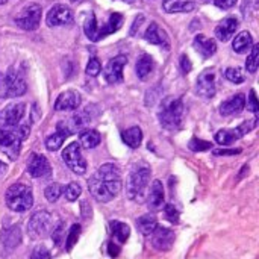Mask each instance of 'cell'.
<instances>
[{
  "instance_id": "b9f144b4",
  "label": "cell",
  "mask_w": 259,
  "mask_h": 259,
  "mask_svg": "<svg viewBox=\"0 0 259 259\" xmlns=\"http://www.w3.org/2000/svg\"><path fill=\"white\" fill-rule=\"evenodd\" d=\"M164 211H165V217L170 223H173V225L179 223V211L173 205H167Z\"/></svg>"
},
{
  "instance_id": "11a10c76",
  "label": "cell",
  "mask_w": 259,
  "mask_h": 259,
  "mask_svg": "<svg viewBox=\"0 0 259 259\" xmlns=\"http://www.w3.org/2000/svg\"><path fill=\"white\" fill-rule=\"evenodd\" d=\"M123 2H129V3H131V2H134V0H123Z\"/></svg>"
},
{
  "instance_id": "74e56055",
  "label": "cell",
  "mask_w": 259,
  "mask_h": 259,
  "mask_svg": "<svg viewBox=\"0 0 259 259\" xmlns=\"http://www.w3.org/2000/svg\"><path fill=\"white\" fill-rule=\"evenodd\" d=\"M79 234H80V226L79 225H73L68 235H67V241H65V246H67V252H70L73 249V246L77 243L79 240Z\"/></svg>"
},
{
  "instance_id": "d4e9b609",
  "label": "cell",
  "mask_w": 259,
  "mask_h": 259,
  "mask_svg": "<svg viewBox=\"0 0 259 259\" xmlns=\"http://www.w3.org/2000/svg\"><path fill=\"white\" fill-rule=\"evenodd\" d=\"M162 8L168 14L176 12H191L196 8V3L193 0H164Z\"/></svg>"
},
{
  "instance_id": "ee69618b",
  "label": "cell",
  "mask_w": 259,
  "mask_h": 259,
  "mask_svg": "<svg viewBox=\"0 0 259 259\" xmlns=\"http://www.w3.org/2000/svg\"><path fill=\"white\" fill-rule=\"evenodd\" d=\"M247 109L253 114H258L259 111V103L258 99H256V93L255 90H250V94H249V100H247Z\"/></svg>"
},
{
  "instance_id": "5bb4252c",
  "label": "cell",
  "mask_w": 259,
  "mask_h": 259,
  "mask_svg": "<svg viewBox=\"0 0 259 259\" xmlns=\"http://www.w3.org/2000/svg\"><path fill=\"white\" fill-rule=\"evenodd\" d=\"M149 237L152 240V246L159 252L170 250L175 243V232L171 229H167L162 226H156V229Z\"/></svg>"
},
{
  "instance_id": "52a82bcc",
  "label": "cell",
  "mask_w": 259,
  "mask_h": 259,
  "mask_svg": "<svg viewBox=\"0 0 259 259\" xmlns=\"http://www.w3.org/2000/svg\"><path fill=\"white\" fill-rule=\"evenodd\" d=\"M39 21H41V6L38 3L26 5L15 17L17 26H20L24 30H35L39 26Z\"/></svg>"
},
{
  "instance_id": "7dc6e473",
  "label": "cell",
  "mask_w": 259,
  "mask_h": 259,
  "mask_svg": "<svg viewBox=\"0 0 259 259\" xmlns=\"http://www.w3.org/2000/svg\"><path fill=\"white\" fill-rule=\"evenodd\" d=\"M17 134H18V137H20L21 140L27 138V137H29V134H30V126H29V123L20 124V126H18V129H17Z\"/></svg>"
},
{
  "instance_id": "7c38bea8",
  "label": "cell",
  "mask_w": 259,
  "mask_h": 259,
  "mask_svg": "<svg viewBox=\"0 0 259 259\" xmlns=\"http://www.w3.org/2000/svg\"><path fill=\"white\" fill-rule=\"evenodd\" d=\"M127 64V58L124 55H118L115 58H112L106 67L103 68V77L108 83L115 85L123 82V68Z\"/></svg>"
},
{
  "instance_id": "f35d334b",
  "label": "cell",
  "mask_w": 259,
  "mask_h": 259,
  "mask_svg": "<svg viewBox=\"0 0 259 259\" xmlns=\"http://www.w3.org/2000/svg\"><path fill=\"white\" fill-rule=\"evenodd\" d=\"M102 71V64L97 58H90L88 64H87V74L91 77H97Z\"/></svg>"
},
{
  "instance_id": "db71d44e",
  "label": "cell",
  "mask_w": 259,
  "mask_h": 259,
  "mask_svg": "<svg viewBox=\"0 0 259 259\" xmlns=\"http://www.w3.org/2000/svg\"><path fill=\"white\" fill-rule=\"evenodd\" d=\"M8 0H0V5H3V3H6Z\"/></svg>"
},
{
  "instance_id": "f546056e",
  "label": "cell",
  "mask_w": 259,
  "mask_h": 259,
  "mask_svg": "<svg viewBox=\"0 0 259 259\" xmlns=\"http://www.w3.org/2000/svg\"><path fill=\"white\" fill-rule=\"evenodd\" d=\"M156 226H158V222H156V219H155L153 215H150V214L141 215V217L137 220V228H138V231H140L143 235H146V237H149V235L156 229Z\"/></svg>"
},
{
  "instance_id": "277c9868",
  "label": "cell",
  "mask_w": 259,
  "mask_h": 259,
  "mask_svg": "<svg viewBox=\"0 0 259 259\" xmlns=\"http://www.w3.org/2000/svg\"><path fill=\"white\" fill-rule=\"evenodd\" d=\"M6 206L14 212H26L33 205V194L30 187L24 184H14L5 193Z\"/></svg>"
},
{
  "instance_id": "f1b7e54d",
  "label": "cell",
  "mask_w": 259,
  "mask_h": 259,
  "mask_svg": "<svg viewBox=\"0 0 259 259\" xmlns=\"http://www.w3.org/2000/svg\"><path fill=\"white\" fill-rule=\"evenodd\" d=\"M79 140H80V146L83 149H94L100 144V134L94 129H87V131H82L80 135H79Z\"/></svg>"
},
{
  "instance_id": "603a6c76",
  "label": "cell",
  "mask_w": 259,
  "mask_h": 259,
  "mask_svg": "<svg viewBox=\"0 0 259 259\" xmlns=\"http://www.w3.org/2000/svg\"><path fill=\"white\" fill-rule=\"evenodd\" d=\"M144 39L150 44H156V46H164L165 49H168V36L167 33L156 24V23H150V26L147 27L146 33H144Z\"/></svg>"
},
{
  "instance_id": "6da1fadb",
  "label": "cell",
  "mask_w": 259,
  "mask_h": 259,
  "mask_svg": "<svg viewBox=\"0 0 259 259\" xmlns=\"http://www.w3.org/2000/svg\"><path fill=\"white\" fill-rule=\"evenodd\" d=\"M121 175L118 167L114 164H103L88 181L90 194L102 203H108L117 197L121 191Z\"/></svg>"
},
{
  "instance_id": "836d02e7",
  "label": "cell",
  "mask_w": 259,
  "mask_h": 259,
  "mask_svg": "<svg viewBox=\"0 0 259 259\" xmlns=\"http://www.w3.org/2000/svg\"><path fill=\"white\" fill-rule=\"evenodd\" d=\"M62 193L68 202H76L79 196L82 194V188L77 182H70L65 188H62Z\"/></svg>"
},
{
  "instance_id": "681fc988",
  "label": "cell",
  "mask_w": 259,
  "mask_h": 259,
  "mask_svg": "<svg viewBox=\"0 0 259 259\" xmlns=\"http://www.w3.org/2000/svg\"><path fill=\"white\" fill-rule=\"evenodd\" d=\"M143 20H144V17H143V15H140V17H137V18H135V23H134V26H132V29H131V35H135L137 27H140V24L143 23Z\"/></svg>"
},
{
  "instance_id": "7a4b0ae2",
  "label": "cell",
  "mask_w": 259,
  "mask_h": 259,
  "mask_svg": "<svg viewBox=\"0 0 259 259\" xmlns=\"http://www.w3.org/2000/svg\"><path fill=\"white\" fill-rule=\"evenodd\" d=\"M150 182V167L146 162H138L131 168L126 181V194L132 202L141 203Z\"/></svg>"
},
{
  "instance_id": "bcb514c9",
  "label": "cell",
  "mask_w": 259,
  "mask_h": 259,
  "mask_svg": "<svg viewBox=\"0 0 259 259\" xmlns=\"http://www.w3.org/2000/svg\"><path fill=\"white\" fill-rule=\"evenodd\" d=\"M181 68H182V73H190L193 65H191V61L187 55H182L181 56Z\"/></svg>"
},
{
  "instance_id": "ac0fdd59",
  "label": "cell",
  "mask_w": 259,
  "mask_h": 259,
  "mask_svg": "<svg viewBox=\"0 0 259 259\" xmlns=\"http://www.w3.org/2000/svg\"><path fill=\"white\" fill-rule=\"evenodd\" d=\"M164 200H165V196H164V185L161 181H153L152 185H150V191H149V196H147V205H149V209L150 211H159L162 206H164Z\"/></svg>"
},
{
  "instance_id": "8992f818",
  "label": "cell",
  "mask_w": 259,
  "mask_h": 259,
  "mask_svg": "<svg viewBox=\"0 0 259 259\" xmlns=\"http://www.w3.org/2000/svg\"><path fill=\"white\" fill-rule=\"evenodd\" d=\"M62 159L67 167L76 175H85L87 171V161L80 152V146L77 143L68 144L62 152Z\"/></svg>"
},
{
  "instance_id": "7402d4cb",
  "label": "cell",
  "mask_w": 259,
  "mask_h": 259,
  "mask_svg": "<svg viewBox=\"0 0 259 259\" xmlns=\"http://www.w3.org/2000/svg\"><path fill=\"white\" fill-rule=\"evenodd\" d=\"M237 27H238V20L235 17H228L222 23H219V26L215 27V36L220 41L226 42L234 36Z\"/></svg>"
},
{
  "instance_id": "7bdbcfd3",
  "label": "cell",
  "mask_w": 259,
  "mask_h": 259,
  "mask_svg": "<svg viewBox=\"0 0 259 259\" xmlns=\"http://www.w3.org/2000/svg\"><path fill=\"white\" fill-rule=\"evenodd\" d=\"M30 259H50V252L46 246H36L30 255Z\"/></svg>"
},
{
  "instance_id": "44dd1931",
  "label": "cell",
  "mask_w": 259,
  "mask_h": 259,
  "mask_svg": "<svg viewBox=\"0 0 259 259\" xmlns=\"http://www.w3.org/2000/svg\"><path fill=\"white\" fill-rule=\"evenodd\" d=\"M123 24V15L118 12H114L109 15V20L103 24V26H97V41L103 39L105 36L117 32Z\"/></svg>"
},
{
  "instance_id": "ba28073f",
  "label": "cell",
  "mask_w": 259,
  "mask_h": 259,
  "mask_svg": "<svg viewBox=\"0 0 259 259\" xmlns=\"http://www.w3.org/2000/svg\"><path fill=\"white\" fill-rule=\"evenodd\" d=\"M24 112H26V105L21 102L8 105L5 109L0 111V129L17 127V124L24 117Z\"/></svg>"
},
{
  "instance_id": "d6986e66",
  "label": "cell",
  "mask_w": 259,
  "mask_h": 259,
  "mask_svg": "<svg viewBox=\"0 0 259 259\" xmlns=\"http://www.w3.org/2000/svg\"><path fill=\"white\" fill-rule=\"evenodd\" d=\"M0 240H2V244L3 247L8 250V252H12L15 247H18V244L21 243V231L18 226H8L2 231L0 234Z\"/></svg>"
},
{
  "instance_id": "ab89813d",
  "label": "cell",
  "mask_w": 259,
  "mask_h": 259,
  "mask_svg": "<svg viewBox=\"0 0 259 259\" xmlns=\"http://www.w3.org/2000/svg\"><path fill=\"white\" fill-rule=\"evenodd\" d=\"M188 147L193 150V152H203V150H209L212 149V144L208 143V141H203V140H199V138H193L188 144Z\"/></svg>"
},
{
  "instance_id": "e575fe53",
  "label": "cell",
  "mask_w": 259,
  "mask_h": 259,
  "mask_svg": "<svg viewBox=\"0 0 259 259\" xmlns=\"http://www.w3.org/2000/svg\"><path fill=\"white\" fill-rule=\"evenodd\" d=\"M225 77L229 82H232V83H243L246 80V76H244V73H243V70L240 67H229V68H226Z\"/></svg>"
},
{
  "instance_id": "f907efd6",
  "label": "cell",
  "mask_w": 259,
  "mask_h": 259,
  "mask_svg": "<svg viewBox=\"0 0 259 259\" xmlns=\"http://www.w3.org/2000/svg\"><path fill=\"white\" fill-rule=\"evenodd\" d=\"M118 252H120V249H118L114 243H111V244H109V255H111L112 258H115V256L118 255Z\"/></svg>"
},
{
  "instance_id": "484cf974",
  "label": "cell",
  "mask_w": 259,
  "mask_h": 259,
  "mask_svg": "<svg viewBox=\"0 0 259 259\" xmlns=\"http://www.w3.org/2000/svg\"><path fill=\"white\" fill-rule=\"evenodd\" d=\"M252 47H253V38H252L250 32H247V30L240 32L232 42V49L237 53H247Z\"/></svg>"
},
{
  "instance_id": "9a60e30c",
  "label": "cell",
  "mask_w": 259,
  "mask_h": 259,
  "mask_svg": "<svg viewBox=\"0 0 259 259\" xmlns=\"http://www.w3.org/2000/svg\"><path fill=\"white\" fill-rule=\"evenodd\" d=\"M215 73L212 70H205L197 77V94L203 99H212L215 96Z\"/></svg>"
},
{
  "instance_id": "816d5d0a",
  "label": "cell",
  "mask_w": 259,
  "mask_h": 259,
  "mask_svg": "<svg viewBox=\"0 0 259 259\" xmlns=\"http://www.w3.org/2000/svg\"><path fill=\"white\" fill-rule=\"evenodd\" d=\"M6 170H8L6 164H3V162L0 161V176H2V175H5V173H6Z\"/></svg>"
},
{
  "instance_id": "2e32d148",
  "label": "cell",
  "mask_w": 259,
  "mask_h": 259,
  "mask_svg": "<svg viewBox=\"0 0 259 259\" xmlns=\"http://www.w3.org/2000/svg\"><path fill=\"white\" fill-rule=\"evenodd\" d=\"M27 171L32 178H49L52 175V167L50 162L47 161L46 156L42 155H30L29 162H27Z\"/></svg>"
},
{
  "instance_id": "f6af8a7d",
  "label": "cell",
  "mask_w": 259,
  "mask_h": 259,
  "mask_svg": "<svg viewBox=\"0 0 259 259\" xmlns=\"http://www.w3.org/2000/svg\"><path fill=\"white\" fill-rule=\"evenodd\" d=\"M238 0H214V5L220 9H231L237 5Z\"/></svg>"
},
{
  "instance_id": "3957f363",
  "label": "cell",
  "mask_w": 259,
  "mask_h": 259,
  "mask_svg": "<svg viewBox=\"0 0 259 259\" xmlns=\"http://www.w3.org/2000/svg\"><path fill=\"white\" fill-rule=\"evenodd\" d=\"M184 117V103L179 97H165L158 111L159 123L167 131H176L181 127Z\"/></svg>"
},
{
  "instance_id": "8fae6325",
  "label": "cell",
  "mask_w": 259,
  "mask_h": 259,
  "mask_svg": "<svg viewBox=\"0 0 259 259\" xmlns=\"http://www.w3.org/2000/svg\"><path fill=\"white\" fill-rule=\"evenodd\" d=\"M27 87L23 77L17 73L14 67L8 70V74L5 77V88H3V97H20L26 93Z\"/></svg>"
},
{
  "instance_id": "1f68e13d",
  "label": "cell",
  "mask_w": 259,
  "mask_h": 259,
  "mask_svg": "<svg viewBox=\"0 0 259 259\" xmlns=\"http://www.w3.org/2000/svg\"><path fill=\"white\" fill-rule=\"evenodd\" d=\"M97 20H96V15L94 14H90L85 20V24H83V30H85V35L88 36L90 41H94L97 42Z\"/></svg>"
},
{
  "instance_id": "4316f807",
  "label": "cell",
  "mask_w": 259,
  "mask_h": 259,
  "mask_svg": "<svg viewBox=\"0 0 259 259\" xmlns=\"http://www.w3.org/2000/svg\"><path fill=\"white\" fill-rule=\"evenodd\" d=\"M152 70H153V59H152V56L147 55V53H143L138 58V61H137V76L141 80H146L147 76L152 73Z\"/></svg>"
},
{
  "instance_id": "c3c4849f",
  "label": "cell",
  "mask_w": 259,
  "mask_h": 259,
  "mask_svg": "<svg viewBox=\"0 0 259 259\" xmlns=\"http://www.w3.org/2000/svg\"><path fill=\"white\" fill-rule=\"evenodd\" d=\"M241 149H232V150H214V155L220 156V155H237L240 153Z\"/></svg>"
},
{
  "instance_id": "f5cc1de1",
  "label": "cell",
  "mask_w": 259,
  "mask_h": 259,
  "mask_svg": "<svg viewBox=\"0 0 259 259\" xmlns=\"http://www.w3.org/2000/svg\"><path fill=\"white\" fill-rule=\"evenodd\" d=\"M70 2H73V3H79V2H82V0H70Z\"/></svg>"
},
{
  "instance_id": "ffe728a7",
  "label": "cell",
  "mask_w": 259,
  "mask_h": 259,
  "mask_svg": "<svg viewBox=\"0 0 259 259\" xmlns=\"http://www.w3.org/2000/svg\"><path fill=\"white\" fill-rule=\"evenodd\" d=\"M246 106V96L244 94H235L231 99L225 100L220 105V114L222 115H235L240 114Z\"/></svg>"
},
{
  "instance_id": "d590c367",
  "label": "cell",
  "mask_w": 259,
  "mask_h": 259,
  "mask_svg": "<svg viewBox=\"0 0 259 259\" xmlns=\"http://www.w3.org/2000/svg\"><path fill=\"white\" fill-rule=\"evenodd\" d=\"M259 65V46H253L252 47V52L250 55L247 56V61H246V68L249 73H255L258 70Z\"/></svg>"
},
{
  "instance_id": "9f6ffc18",
  "label": "cell",
  "mask_w": 259,
  "mask_h": 259,
  "mask_svg": "<svg viewBox=\"0 0 259 259\" xmlns=\"http://www.w3.org/2000/svg\"><path fill=\"white\" fill-rule=\"evenodd\" d=\"M205 2H209V0H205Z\"/></svg>"
},
{
  "instance_id": "4fadbf2b",
  "label": "cell",
  "mask_w": 259,
  "mask_h": 259,
  "mask_svg": "<svg viewBox=\"0 0 259 259\" xmlns=\"http://www.w3.org/2000/svg\"><path fill=\"white\" fill-rule=\"evenodd\" d=\"M46 23L49 27H58V26H65L73 23V12L68 6L65 5H55L47 17H46Z\"/></svg>"
},
{
  "instance_id": "30bf717a",
  "label": "cell",
  "mask_w": 259,
  "mask_h": 259,
  "mask_svg": "<svg viewBox=\"0 0 259 259\" xmlns=\"http://www.w3.org/2000/svg\"><path fill=\"white\" fill-rule=\"evenodd\" d=\"M21 138L18 137L17 131L12 129H3L0 134V149L9 159H17L21 147Z\"/></svg>"
},
{
  "instance_id": "9c48e42d",
  "label": "cell",
  "mask_w": 259,
  "mask_h": 259,
  "mask_svg": "<svg viewBox=\"0 0 259 259\" xmlns=\"http://www.w3.org/2000/svg\"><path fill=\"white\" fill-rule=\"evenodd\" d=\"M255 123H256V120H252V121H244L237 129H222L215 134V141L220 146H229L234 141L244 137L246 134H249L255 127Z\"/></svg>"
},
{
  "instance_id": "60d3db41",
  "label": "cell",
  "mask_w": 259,
  "mask_h": 259,
  "mask_svg": "<svg viewBox=\"0 0 259 259\" xmlns=\"http://www.w3.org/2000/svg\"><path fill=\"white\" fill-rule=\"evenodd\" d=\"M50 235H52L53 243H55L56 246H61L62 238H64V223H62V222H59L56 226H53V228H52Z\"/></svg>"
},
{
  "instance_id": "83f0119b",
  "label": "cell",
  "mask_w": 259,
  "mask_h": 259,
  "mask_svg": "<svg viewBox=\"0 0 259 259\" xmlns=\"http://www.w3.org/2000/svg\"><path fill=\"white\" fill-rule=\"evenodd\" d=\"M123 141L131 147V149H138L143 141V131L138 126H134L121 134Z\"/></svg>"
},
{
  "instance_id": "4dcf8cb0",
  "label": "cell",
  "mask_w": 259,
  "mask_h": 259,
  "mask_svg": "<svg viewBox=\"0 0 259 259\" xmlns=\"http://www.w3.org/2000/svg\"><path fill=\"white\" fill-rule=\"evenodd\" d=\"M111 229H112V234L114 237L120 241V243H126L129 235H131V228L126 225V223H121V222H111Z\"/></svg>"
},
{
  "instance_id": "5b68a950",
  "label": "cell",
  "mask_w": 259,
  "mask_h": 259,
  "mask_svg": "<svg viewBox=\"0 0 259 259\" xmlns=\"http://www.w3.org/2000/svg\"><path fill=\"white\" fill-rule=\"evenodd\" d=\"M52 228H53L52 215L47 211L35 212L27 223V232H29L30 238H33V240L47 237L52 232Z\"/></svg>"
},
{
  "instance_id": "cb8c5ba5",
  "label": "cell",
  "mask_w": 259,
  "mask_h": 259,
  "mask_svg": "<svg viewBox=\"0 0 259 259\" xmlns=\"http://www.w3.org/2000/svg\"><path fill=\"white\" fill-rule=\"evenodd\" d=\"M193 47L203 56V58H211L217 52V44L214 39L205 36V35H197L193 41Z\"/></svg>"
},
{
  "instance_id": "e0dca14e",
  "label": "cell",
  "mask_w": 259,
  "mask_h": 259,
  "mask_svg": "<svg viewBox=\"0 0 259 259\" xmlns=\"http://www.w3.org/2000/svg\"><path fill=\"white\" fill-rule=\"evenodd\" d=\"M80 103H82V96L74 90H68L58 96L55 102V111H62V112L74 111L80 106Z\"/></svg>"
},
{
  "instance_id": "8d00e7d4",
  "label": "cell",
  "mask_w": 259,
  "mask_h": 259,
  "mask_svg": "<svg viewBox=\"0 0 259 259\" xmlns=\"http://www.w3.org/2000/svg\"><path fill=\"white\" fill-rule=\"evenodd\" d=\"M61 194H62V187H61L59 184H50V185L46 188V191H44V196H46V199H47L50 203L58 202V199L61 197Z\"/></svg>"
},
{
  "instance_id": "d6a6232c",
  "label": "cell",
  "mask_w": 259,
  "mask_h": 259,
  "mask_svg": "<svg viewBox=\"0 0 259 259\" xmlns=\"http://www.w3.org/2000/svg\"><path fill=\"white\" fill-rule=\"evenodd\" d=\"M65 135L64 134H61V132H55V134H52V135H49L47 138H46V147H47V150H50V152H56V150H59L61 147H62V144H64V141H65Z\"/></svg>"
}]
</instances>
